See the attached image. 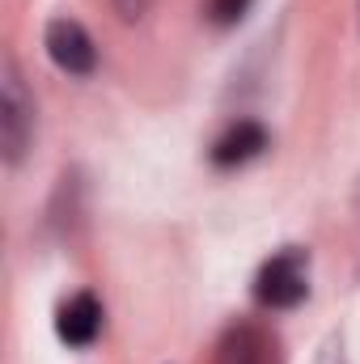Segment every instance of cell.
<instances>
[{
  "label": "cell",
  "instance_id": "6da1fadb",
  "mask_svg": "<svg viewBox=\"0 0 360 364\" xmlns=\"http://www.w3.org/2000/svg\"><path fill=\"white\" fill-rule=\"evenodd\" d=\"M255 296L268 309H292L309 296V255L297 246H284L280 255H271L259 267L255 279Z\"/></svg>",
  "mask_w": 360,
  "mask_h": 364
},
{
  "label": "cell",
  "instance_id": "7a4b0ae2",
  "mask_svg": "<svg viewBox=\"0 0 360 364\" xmlns=\"http://www.w3.org/2000/svg\"><path fill=\"white\" fill-rule=\"evenodd\" d=\"M34 140V102L17 77V64H4V81H0V144H4V161L17 166L26 157Z\"/></svg>",
  "mask_w": 360,
  "mask_h": 364
},
{
  "label": "cell",
  "instance_id": "3957f363",
  "mask_svg": "<svg viewBox=\"0 0 360 364\" xmlns=\"http://www.w3.org/2000/svg\"><path fill=\"white\" fill-rule=\"evenodd\" d=\"M47 55L68 77H85V73H93V64H97L93 38L85 34V26L73 21V17H55L47 26Z\"/></svg>",
  "mask_w": 360,
  "mask_h": 364
},
{
  "label": "cell",
  "instance_id": "277c9868",
  "mask_svg": "<svg viewBox=\"0 0 360 364\" xmlns=\"http://www.w3.org/2000/svg\"><path fill=\"white\" fill-rule=\"evenodd\" d=\"M102 331V305L93 292H73L60 314H55V335L68 343V348H90Z\"/></svg>",
  "mask_w": 360,
  "mask_h": 364
},
{
  "label": "cell",
  "instance_id": "5b68a950",
  "mask_svg": "<svg viewBox=\"0 0 360 364\" xmlns=\"http://www.w3.org/2000/svg\"><path fill=\"white\" fill-rule=\"evenodd\" d=\"M263 149H268V132H263L259 123L242 119V123H229V127L216 136V144H212V161H216V166H242V161L259 157Z\"/></svg>",
  "mask_w": 360,
  "mask_h": 364
},
{
  "label": "cell",
  "instance_id": "8992f818",
  "mask_svg": "<svg viewBox=\"0 0 360 364\" xmlns=\"http://www.w3.org/2000/svg\"><path fill=\"white\" fill-rule=\"evenodd\" d=\"M216 364H271L263 331H259V326H250V322H238V326H229V331L221 335Z\"/></svg>",
  "mask_w": 360,
  "mask_h": 364
},
{
  "label": "cell",
  "instance_id": "52a82bcc",
  "mask_svg": "<svg viewBox=\"0 0 360 364\" xmlns=\"http://www.w3.org/2000/svg\"><path fill=\"white\" fill-rule=\"evenodd\" d=\"M250 9V0H208V13H212V21H221V26H233L242 13Z\"/></svg>",
  "mask_w": 360,
  "mask_h": 364
},
{
  "label": "cell",
  "instance_id": "ba28073f",
  "mask_svg": "<svg viewBox=\"0 0 360 364\" xmlns=\"http://www.w3.org/2000/svg\"><path fill=\"white\" fill-rule=\"evenodd\" d=\"M314 364H348V356H344V343H339V339H331V343L318 352V360H314Z\"/></svg>",
  "mask_w": 360,
  "mask_h": 364
},
{
  "label": "cell",
  "instance_id": "9c48e42d",
  "mask_svg": "<svg viewBox=\"0 0 360 364\" xmlns=\"http://www.w3.org/2000/svg\"><path fill=\"white\" fill-rule=\"evenodd\" d=\"M115 4H119V13L132 21V17H140V13H144V4H149V0H115Z\"/></svg>",
  "mask_w": 360,
  "mask_h": 364
},
{
  "label": "cell",
  "instance_id": "30bf717a",
  "mask_svg": "<svg viewBox=\"0 0 360 364\" xmlns=\"http://www.w3.org/2000/svg\"><path fill=\"white\" fill-rule=\"evenodd\" d=\"M356 208H360V195H356Z\"/></svg>",
  "mask_w": 360,
  "mask_h": 364
}]
</instances>
